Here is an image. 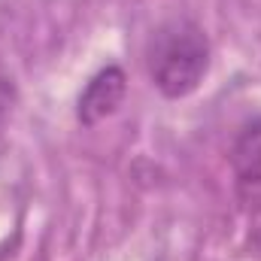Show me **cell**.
Segmentation results:
<instances>
[{
	"label": "cell",
	"instance_id": "cell-1",
	"mask_svg": "<svg viewBox=\"0 0 261 261\" xmlns=\"http://www.w3.org/2000/svg\"><path fill=\"white\" fill-rule=\"evenodd\" d=\"M146 64L155 88L164 97H189L203 82L210 67V40L203 28L192 18H173L161 24L149 40Z\"/></svg>",
	"mask_w": 261,
	"mask_h": 261
},
{
	"label": "cell",
	"instance_id": "cell-2",
	"mask_svg": "<svg viewBox=\"0 0 261 261\" xmlns=\"http://www.w3.org/2000/svg\"><path fill=\"white\" fill-rule=\"evenodd\" d=\"M234 192L246 213H261V119H252L240 130L234 152Z\"/></svg>",
	"mask_w": 261,
	"mask_h": 261
},
{
	"label": "cell",
	"instance_id": "cell-3",
	"mask_svg": "<svg viewBox=\"0 0 261 261\" xmlns=\"http://www.w3.org/2000/svg\"><path fill=\"white\" fill-rule=\"evenodd\" d=\"M125 91H128V76H125V70L116 67V64L103 67L100 73L91 76V82H88L85 91L79 94L76 119H79L85 128H94L97 122L110 119V116L122 107Z\"/></svg>",
	"mask_w": 261,
	"mask_h": 261
}]
</instances>
